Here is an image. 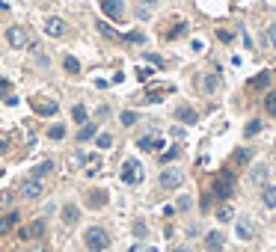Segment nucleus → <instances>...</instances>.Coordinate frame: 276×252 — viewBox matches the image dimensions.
<instances>
[{"label": "nucleus", "instance_id": "f257e3e1", "mask_svg": "<svg viewBox=\"0 0 276 252\" xmlns=\"http://www.w3.org/2000/svg\"><path fill=\"white\" fill-rule=\"evenodd\" d=\"M84 243H86V249H89V252H104V249L110 246V237H107V232H104V229L92 226V229H86Z\"/></svg>", "mask_w": 276, "mask_h": 252}, {"label": "nucleus", "instance_id": "f03ea898", "mask_svg": "<svg viewBox=\"0 0 276 252\" xmlns=\"http://www.w3.org/2000/svg\"><path fill=\"white\" fill-rule=\"evenodd\" d=\"M232 184H234V172H223V178H217V181L211 184V196H220V199H229L232 196Z\"/></svg>", "mask_w": 276, "mask_h": 252}, {"label": "nucleus", "instance_id": "7ed1b4c3", "mask_svg": "<svg viewBox=\"0 0 276 252\" xmlns=\"http://www.w3.org/2000/svg\"><path fill=\"white\" fill-rule=\"evenodd\" d=\"M122 181L125 184H140L143 181V163L140 160H125L122 163Z\"/></svg>", "mask_w": 276, "mask_h": 252}, {"label": "nucleus", "instance_id": "20e7f679", "mask_svg": "<svg viewBox=\"0 0 276 252\" xmlns=\"http://www.w3.org/2000/svg\"><path fill=\"white\" fill-rule=\"evenodd\" d=\"M101 9L110 21H125V0H101Z\"/></svg>", "mask_w": 276, "mask_h": 252}, {"label": "nucleus", "instance_id": "39448f33", "mask_svg": "<svg viewBox=\"0 0 276 252\" xmlns=\"http://www.w3.org/2000/svg\"><path fill=\"white\" fill-rule=\"evenodd\" d=\"M157 181H161L164 190H175V187H181V181H184V172H181V169H164Z\"/></svg>", "mask_w": 276, "mask_h": 252}, {"label": "nucleus", "instance_id": "423d86ee", "mask_svg": "<svg viewBox=\"0 0 276 252\" xmlns=\"http://www.w3.org/2000/svg\"><path fill=\"white\" fill-rule=\"evenodd\" d=\"M45 193V187H42V178H27V181L21 184V196L24 199H39V196H42Z\"/></svg>", "mask_w": 276, "mask_h": 252}, {"label": "nucleus", "instance_id": "0eeeda50", "mask_svg": "<svg viewBox=\"0 0 276 252\" xmlns=\"http://www.w3.org/2000/svg\"><path fill=\"white\" fill-rule=\"evenodd\" d=\"M6 42H9L12 48H27V45H30L21 27H9V30H6Z\"/></svg>", "mask_w": 276, "mask_h": 252}, {"label": "nucleus", "instance_id": "6e6552de", "mask_svg": "<svg viewBox=\"0 0 276 252\" xmlns=\"http://www.w3.org/2000/svg\"><path fill=\"white\" fill-rule=\"evenodd\" d=\"M250 157H253V149H238L232 157H229V166L226 169H238V166H247L250 163Z\"/></svg>", "mask_w": 276, "mask_h": 252}, {"label": "nucleus", "instance_id": "1a4fd4ad", "mask_svg": "<svg viewBox=\"0 0 276 252\" xmlns=\"http://www.w3.org/2000/svg\"><path fill=\"white\" fill-rule=\"evenodd\" d=\"M223 246H226L223 232H208V234H205V249H208V252H223Z\"/></svg>", "mask_w": 276, "mask_h": 252}, {"label": "nucleus", "instance_id": "9d476101", "mask_svg": "<svg viewBox=\"0 0 276 252\" xmlns=\"http://www.w3.org/2000/svg\"><path fill=\"white\" fill-rule=\"evenodd\" d=\"M33 110H36L39 116H54V113L60 110V104H57V101H39V98H36V101H33Z\"/></svg>", "mask_w": 276, "mask_h": 252}, {"label": "nucleus", "instance_id": "9b49d317", "mask_svg": "<svg viewBox=\"0 0 276 252\" xmlns=\"http://www.w3.org/2000/svg\"><path fill=\"white\" fill-rule=\"evenodd\" d=\"M175 119L181 122V125H196V119H199V116H196V110H193V107H178V110H175Z\"/></svg>", "mask_w": 276, "mask_h": 252}, {"label": "nucleus", "instance_id": "f8f14e48", "mask_svg": "<svg viewBox=\"0 0 276 252\" xmlns=\"http://www.w3.org/2000/svg\"><path fill=\"white\" fill-rule=\"evenodd\" d=\"M42 232H45V220H33V226L21 229L18 234H21V240H30V237H42Z\"/></svg>", "mask_w": 276, "mask_h": 252}, {"label": "nucleus", "instance_id": "ddd939ff", "mask_svg": "<svg viewBox=\"0 0 276 252\" xmlns=\"http://www.w3.org/2000/svg\"><path fill=\"white\" fill-rule=\"evenodd\" d=\"M45 33H48V36H54V39H60V36L65 33L63 18H48V21H45Z\"/></svg>", "mask_w": 276, "mask_h": 252}, {"label": "nucleus", "instance_id": "4468645a", "mask_svg": "<svg viewBox=\"0 0 276 252\" xmlns=\"http://www.w3.org/2000/svg\"><path fill=\"white\" fill-rule=\"evenodd\" d=\"M137 146H140L143 152H157V149H164V139H161V136H140Z\"/></svg>", "mask_w": 276, "mask_h": 252}, {"label": "nucleus", "instance_id": "2eb2a0df", "mask_svg": "<svg viewBox=\"0 0 276 252\" xmlns=\"http://www.w3.org/2000/svg\"><path fill=\"white\" fill-rule=\"evenodd\" d=\"M234 232H238L241 240H253V220H238V226H234Z\"/></svg>", "mask_w": 276, "mask_h": 252}, {"label": "nucleus", "instance_id": "dca6fc26", "mask_svg": "<svg viewBox=\"0 0 276 252\" xmlns=\"http://www.w3.org/2000/svg\"><path fill=\"white\" fill-rule=\"evenodd\" d=\"M18 220H21V217H18V211L6 213V217H0V237H3V234L12 229V226H18Z\"/></svg>", "mask_w": 276, "mask_h": 252}, {"label": "nucleus", "instance_id": "f3484780", "mask_svg": "<svg viewBox=\"0 0 276 252\" xmlns=\"http://www.w3.org/2000/svg\"><path fill=\"white\" fill-rule=\"evenodd\" d=\"M267 86H270V71H258V75L250 80V89H255V92L258 89H267Z\"/></svg>", "mask_w": 276, "mask_h": 252}, {"label": "nucleus", "instance_id": "a211bd4d", "mask_svg": "<svg viewBox=\"0 0 276 252\" xmlns=\"http://www.w3.org/2000/svg\"><path fill=\"white\" fill-rule=\"evenodd\" d=\"M77 217H81V211H77V205H63V223L65 226H74Z\"/></svg>", "mask_w": 276, "mask_h": 252}, {"label": "nucleus", "instance_id": "6ab92c4d", "mask_svg": "<svg viewBox=\"0 0 276 252\" xmlns=\"http://www.w3.org/2000/svg\"><path fill=\"white\" fill-rule=\"evenodd\" d=\"M217 89H220V78H217V75H205V78H202V92H205V95H214Z\"/></svg>", "mask_w": 276, "mask_h": 252}, {"label": "nucleus", "instance_id": "aec40b11", "mask_svg": "<svg viewBox=\"0 0 276 252\" xmlns=\"http://www.w3.org/2000/svg\"><path fill=\"white\" fill-rule=\"evenodd\" d=\"M107 199H110V196H107L104 190H92V193H89V199H86V205H89V208H104V205H107Z\"/></svg>", "mask_w": 276, "mask_h": 252}, {"label": "nucleus", "instance_id": "412c9836", "mask_svg": "<svg viewBox=\"0 0 276 252\" xmlns=\"http://www.w3.org/2000/svg\"><path fill=\"white\" fill-rule=\"evenodd\" d=\"M267 175H270V169L264 166V163H258L253 172H250V178H253V184H264L267 181Z\"/></svg>", "mask_w": 276, "mask_h": 252}, {"label": "nucleus", "instance_id": "4be33fe9", "mask_svg": "<svg viewBox=\"0 0 276 252\" xmlns=\"http://www.w3.org/2000/svg\"><path fill=\"white\" fill-rule=\"evenodd\" d=\"M261 202H264V208H276V184H267V187H264Z\"/></svg>", "mask_w": 276, "mask_h": 252}, {"label": "nucleus", "instance_id": "5701e85b", "mask_svg": "<svg viewBox=\"0 0 276 252\" xmlns=\"http://www.w3.org/2000/svg\"><path fill=\"white\" fill-rule=\"evenodd\" d=\"M98 134V125H92V122H86L84 128H81V134H77V139H81V142H86V139H92Z\"/></svg>", "mask_w": 276, "mask_h": 252}, {"label": "nucleus", "instance_id": "b1692460", "mask_svg": "<svg viewBox=\"0 0 276 252\" xmlns=\"http://www.w3.org/2000/svg\"><path fill=\"white\" fill-rule=\"evenodd\" d=\"M95 27H98V33L104 36V39H119V33H116V30H113V27H110L107 21H98Z\"/></svg>", "mask_w": 276, "mask_h": 252}, {"label": "nucleus", "instance_id": "393cba45", "mask_svg": "<svg viewBox=\"0 0 276 252\" xmlns=\"http://www.w3.org/2000/svg\"><path fill=\"white\" fill-rule=\"evenodd\" d=\"M63 65H65L68 75H81V62H77L74 57H65V59H63Z\"/></svg>", "mask_w": 276, "mask_h": 252}, {"label": "nucleus", "instance_id": "a878e982", "mask_svg": "<svg viewBox=\"0 0 276 252\" xmlns=\"http://www.w3.org/2000/svg\"><path fill=\"white\" fill-rule=\"evenodd\" d=\"M48 139H65V125H51L48 128Z\"/></svg>", "mask_w": 276, "mask_h": 252}, {"label": "nucleus", "instance_id": "bb28decb", "mask_svg": "<svg viewBox=\"0 0 276 252\" xmlns=\"http://www.w3.org/2000/svg\"><path fill=\"white\" fill-rule=\"evenodd\" d=\"M71 119H74V122H86V107H84V104H74V107H71Z\"/></svg>", "mask_w": 276, "mask_h": 252}, {"label": "nucleus", "instance_id": "cd10ccee", "mask_svg": "<svg viewBox=\"0 0 276 252\" xmlns=\"http://www.w3.org/2000/svg\"><path fill=\"white\" fill-rule=\"evenodd\" d=\"M51 169H54V160H42V163L33 169V175H36V178H42V175H48Z\"/></svg>", "mask_w": 276, "mask_h": 252}, {"label": "nucleus", "instance_id": "c85d7f7f", "mask_svg": "<svg viewBox=\"0 0 276 252\" xmlns=\"http://www.w3.org/2000/svg\"><path fill=\"white\" fill-rule=\"evenodd\" d=\"M95 146H98V149H113V136H110V134H98V136H95Z\"/></svg>", "mask_w": 276, "mask_h": 252}, {"label": "nucleus", "instance_id": "c756f323", "mask_svg": "<svg viewBox=\"0 0 276 252\" xmlns=\"http://www.w3.org/2000/svg\"><path fill=\"white\" fill-rule=\"evenodd\" d=\"M264 110H267L270 116H276V92H267V98H264Z\"/></svg>", "mask_w": 276, "mask_h": 252}, {"label": "nucleus", "instance_id": "7c9ffc66", "mask_svg": "<svg viewBox=\"0 0 276 252\" xmlns=\"http://www.w3.org/2000/svg\"><path fill=\"white\" fill-rule=\"evenodd\" d=\"M125 42H131V45H143V42H146V36H143L140 30H131V33L125 36Z\"/></svg>", "mask_w": 276, "mask_h": 252}, {"label": "nucleus", "instance_id": "2f4dec72", "mask_svg": "<svg viewBox=\"0 0 276 252\" xmlns=\"http://www.w3.org/2000/svg\"><path fill=\"white\" fill-rule=\"evenodd\" d=\"M258 131H261V119H253V122H247V128H244L247 136H255Z\"/></svg>", "mask_w": 276, "mask_h": 252}, {"label": "nucleus", "instance_id": "473e14b6", "mask_svg": "<svg viewBox=\"0 0 276 252\" xmlns=\"http://www.w3.org/2000/svg\"><path fill=\"white\" fill-rule=\"evenodd\" d=\"M178 155H181V149H178V146H172V149H167V152L161 155V163H170V160H175Z\"/></svg>", "mask_w": 276, "mask_h": 252}, {"label": "nucleus", "instance_id": "72a5a7b5", "mask_svg": "<svg viewBox=\"0 0 276 252\" xmlns=\"http://www.w3.org/2000/svg\"><path fill=\"white\" fill-rule=\"evenodd\" d=\"M175 208H178V211L184 213V211H190V208H193V199H190V196H178V202H175Z\"/></svg>", "mask_w": 276, "mask_h": 252}, {"label": "nucleus", "instance_id": "f704fd0d", "mask_svg": "<svg viewBox=\"0 0 276 252\" xmlns=\"http://www.w3.org/2000/svg\"><path fill=\"white\" fill-rule=\"evenodd\" d=\"M217 39L226 42V45H232V42H234V33H232V30H217Z\"/></svg>", "mask_w": 276, "mask_h": 252}, {"label": "nucleus", "instance_id": "c9c22d12", "mask_svg": "<svg viewBox=\"0 0 276 252\" xmlns=\"http://www.w3.org/2000/svg\"><path fill=\"white\" fill-rule=\"evenodd\" d=\"M232 217H234V211H232V208H220V211H217V220H220V223H229Z\"/></svg>", "mask_w": 276, "mask_h": 252}, {"label": "nucleus", "instance_id": "e433bc0d", "mask_svg": "<svg viewBox=\"0 0 276 252\" xmlns=\"http://www.w3.org/2000/svg\"><path fill=\"white\" fill-rule=\"evenodd\" d=\"M181 33H187V24H184V21H181V24H175V27L167 33V39H175V36H181Z\"/></svg>", "mask_w": 276, "mask_h": 252}, {"label": "nucleus", "instance_id": "4c0bfd02", "mask_svg": "<svg viewBox=\"0 0 276 252\" xmlns=\"http://www.w3.org/2000/svg\"><path fill=\"white\" fill-rule=\"evenodd\" d=\"M267 45H270V48H276V24H270V27H267Z\"/></svg>", "mask_w": 276, "mask_h": 252}, {"label": "nucleus", "instance_id": "58836bf2", "mask_svg": "<svg viewBox=\"0 0 276 252\" xmlns=\"http://www.w3.org/2000/svg\"><path fill=\"white\" fill-rule=\"evenodd\" d=\"M134 122H137V113L125 110V113H122V125H134Z\"/></svg>", "mask_w": 276, "mask_h": 252}, {"label": "nucleus", "instance_id": "ea45409f", "mask_svg": "<svg viewBox=\"0 0 276 252\" xmlns=\"http://www.w3.org/2000/svg\"><path fill=\"white\" fill-rule=\"evenodd\" d=\"M134 232H137V237H146V232H149V229H146V223H143V220H137V223H134Z\"/></svg>", "mask_w": 276, "mask_h": 252}, {"label": "nucleus", "instance_id": "a19ab883", "mask_svg": "<svg viewBox=\"0 0 276 252\" xmlns=\"http://www.w3.org/2000/svg\"><path fill=\"white\" fill-rule=\"evenodd\" d=\"M146 59H149V62H154V65H157V68H161V65H164V59H161V57H154V54H149V57H146Z\"/></svg>", "mask_w": 276, "mask_h": 252}, {"label": "nucleus", "instance_id": "79ce46f5", "mask_svg": "<svg viewBox=\"0 0 276 252\" xmlns=\"http://www.w3.org/2000/svg\"><path fill=\"white\" fill-rule=\"evenodd\" d=\"M140 3H143V6H149V9H151V6H157V3H161V0H140Z\"/></svg>", "mask_w": 276, "mask_h": 252}, {"label": "nucleus", "instance_id": "37998d69", "mask_svg": "<svg viewBox=\"0 0 276 252\" xmlns=\"http://www.w3.org/2000/svg\"><path fill=\"white\" fill-rule=\"evenodd\" d=\"M128 252H143V243H134V246H131Z\"/></svg>", "mask_w": 276, "mask_h": 252}, {"label": "nucleus", "instance_id": "c03bdc74", "mask_svg": "<svg viewBox=\"0 0 276 252\" xmlns=\"http://www.w3.org/2000/svg\"><path fill=\"white\" fill-rule=\"evenodd\" d=\"M172 252H190V246H175Z\"/></svg>", "mask_w": 276, "mask_h": 252}, {"label": "nucleus", "instance_id": "a18cd8bd", "mask_svg": "<svg viewBox=\"0 0 276 252\" xmlns=\"http://www.w3.org/2000/svg\"><path fill=\"white\" fill-rule=\"evenodd\" d=\"M30 252H48V249H45V246H33Z\"/></svg>", "mask_w": 276, "mask_h": 252}, {"label": "nucleus", "instance_id": "49530a36", "mask_svg": "<svg viewBox=\"0 0 276 252\" xmlns=\"http://www.w3.org/2000/svg\"><path fill=\"white\" fill-rule=\"evenodd\" d=\"M0 152H6V139L3 136H0Z\"/></svg>", "mask_w": 276, "mask_h": 252}, {"label": "nucleus", "instance_id": "de8ad7c7", "mask_svg": "<svg viewBox=\"0 0 276 252\" xmlns=\"http://www.w3.org/2000/svg\"><path fill=\"white\" fill-rule=\"evenodd\" d=\"M149 252H157V249H149Z\"/></svg>", "mask_w": 276, "mask_h": 252}]
</instances>
